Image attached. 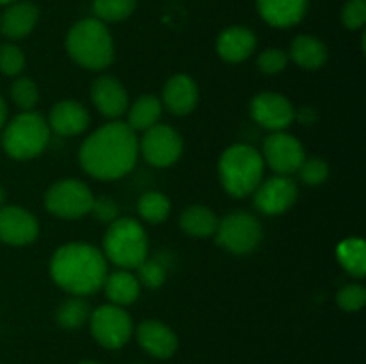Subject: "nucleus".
Here are the masks:
<instances>
[{"mask_svg": "<svg viewBox=\"0 0 366 364\" xmlns=\"http://www.w3.org/2000/svg\"><path fill=\"white\" fill-rule=\"evenodd\" d=\"M139 346L157 359H168L179 348V339L168 325L157 320H145L136 330Z\"/></svg>", "mask_w": 366, "mask_h": 364, "instance_id": "nucleus-16", "label": "nucleus"}, {"mask_svg": "<svg viewBox=\"0 0 366 364\" xmlns=\"http://www.w3.org/2000/svg\"><path fill=\"white\" fill-rule=\"evenodd\" d=\"M263 161L277 175H292L299 171L300 164L306 159L304 146L295 136L285 131L272 132L263 143Z\"/></svg>", "mask_w": 366, "mask_h": 364, "instance_id": "nucleus-11", "label": "nucleus"}, {"mask_svg": "<svg viewBox=\"0 0 366 364\" xmlns=\"http://www.w3.org/2000/svg\"><path fill=\"white\" fill-rule=\"evenodd\" d=\"M218 216L206 206H189L182 211L179 225L182 231L193 238H209L218 228Z\"/></svg>", "mask_w": 366, "mask_h": 364, "instance_id": "nucleus-24", "label": "nucleus"}, {"mask_svg": "<svg viewBox=\"0 0 366 364\" xmlns=\"http://www.w3.org/2000/svg\"><path fill=\"white\" fill-rule=\"evenodd\" d=\"M139 150L149 164L156 168H167L177 163L181 157L182 138L170 125L156 123L145 131Z\"/></svg>", "mask_w": 366, "mask_h": 364, "instance_id": "nucleus-10", "label": "nucleus"}, {"mask_svg": "<svg viewBox=\"0 0 366 364\" xmlns=\"http://www.w3.org/2000/svg\"><path fill=\"white\" fill-rule=\"evenodd\" d=\"M214 238L218 245L227 252L245 256L259 245L263 238V228H261L259 220L250 213H232L218 221Z\"/></svg>", "mask_w": 366, "mask_h": 364, "instance_id": "nucleus-8", "label": "nucleus"}, {"mask_svg": "<svg viewBox=\"0 0 366 364\" xmlns=\"http://www.w3.org/2000/svg\"><path fill=\"white\" fill-rule=\"evenodd\" d=\"M92 189L77 178H61L45 193V207L50 214L64 220H77L89 214L93 206Z\"/></svg>", "mask_w": 366, "mask_h": 364, "instance_id": "nucleus-7", "label": "nucleus"}, {"mask_svg": "<svg viewBox=\"0 0 366 364\" xmlns=\"http://www.w3.org/2000/svg\"><path fill=\"white\" fill-rule=\"evenodd\" d=\"M46 123L59 136H77L88 128L89 113L75 100H61L50 109Z\"/></svg>", "mask_w": 366, "mask_h": 364, "instance_id": "nucleus-18", "label": "nucleus"}, {"mask_svg": "<svg viewBox=\"0 0 366 364\" xmlns=\"http://www.w3.org/2000/svg\"><path fill=\"white\" fill-rule=\"evenodd\" d=\"M89 310L88 302L82 296H74V298L64 300L57 309V323L63 328L74 330V328L82 327L86 321H89Z\"/></svg>", "mask_w": 366, "mask_h": 364, "instance_id": "nucleus-28", "label": "nucleus"}, {"mask_svg": "<svg viewBox=\"0 0 366 364\" xmlns=\"http://www.w3.org/2000/svg\"><path fill=\"white\" fill-rule=\"evenodd\" d=\"M89 213L102 223H113L118 218V206L114 200L107 198V196H100V198L93 200V206Z\"/></svg>", "mask_w": 366, "mask_h": 364, "instance_id": "nucleus-37", "label": "nucleus"}, {"mask_svg": "<svg viewBox=\"0 0 366 364\" xmlns=\"http://www.w3.org/2000/svg\"><path fill=\"white\" fill-rule=\"evenodd\" d=\"M336 257L347 273L363 278L366 273V248L361 238H347L336 248Z\"/></svg>", "mask_w": 366, "mask_h": 364, "instance_id": "nucleus-26", "label": "nucleus"}, {"mask_svg": "<svg viewBox=\"0 0 366 364\" xmlns=\"http://www.w3.org/2000/svg\"><path fill=\"white\" fill-rule=\"evenodd\" d=\"M104 256L122 270H134L149 253V238L134 218H117L104 234Z\"/></svg>", "mask_w": 366, "mask_h": 364, "instance_id": "nucleus-5", "label": "nucleus"}, {"mask_svg": "<svg viewBox=\"0 0 366 364\" xmlns=\"http://www.w3.org/2000/svg\"><path fill=\"white\" fill-rule=\"evenodd\" d=\"M263 156L250 145H232L218 161V175L222 188L234 198H245L263 181Z\"/></svg>", "mask_w": 366, "mask_h": 364, "instance_id": "nucleus-4", "label": "nucleus"}, {"mask_svg": "<svg viewBox=\"0 0 366 364\" xmlns=\"http://www.w3.org/2000/svg\"><path fill=\"white\" fill-rule=\"evenodd\" d=\"M300 178L307 186L324 184L329 177V164L320 157H310L304 159V163L299 168Z\"/></svg>", "mask_w": 366, "mask_h": 364, "instance_id": "nucleus-34", "label": "nucleus"}, {"mask_svg": "<svg viewBox=\"0 0 366 364\" xmlns=\"http://www.w3.org/2000/svg\"><path fill=\"white\" fill-rule=\"evenodd\" d=\"M50 277L70 295H92L104 285L107 259L99 248L88 243H66L50 259Z\"/></svg>", "mask_w": 366, "mask_h": 364, "instance_id": "nucleus-2", "label": "nucleus"}, {"mask_svg": "<svg viewBox=\"0 0 366 364\" xmlns=\"http://www.w3.org/2000/svg\"><path fill=\"white\" fill-rule=\"evenodd\" d=\"M317 118V111L313 107H302V109L295 111V120H299L302 125H313Z\"/></svg>", "mask_w": 366, "mask_h": 364, "instance_id": "nucleus-38", "label": "nucleus"}, {"mask_svg": "<svg viewBox=\"0 0 366 364\" xmlns=\"http://www.w3.org/2000/svg\"><path fill=\"white\" fill-rule=\"evenodd\" d=\"M161 103L175 116H186V114L193 113L199 103V86L189 75H174L164 84Z\"/></svg>", "mask_w": 366, "mask_h": 364, "instance_id": "nucleus-17", "label": "nucleus"}, {"mask_svg": "<svg viewBox=\"0 0 366 364\" xmlns=\"http://www.w3.org/2000/svg\"><path fill=\"white\" fill-rule=\"evenodd\" d=\"M6 120H7V106H6V100L0 96V131H2L4 125H6Z\"/></svg>", "mask_w": 366, "mask_h": 364, "instance_id": "nucleus-39", "label": "nucleus"}, {"mask_svg": "<svg viewBox=\"0 0 366 364\" xmlns=\"http://www.w3.org/2000/svg\"><path fill=\"white\" fill-rule=\"evenodd\" d=\"M366 302V289L361 284H347L336 295V303L345 313H357Z\"/></svg>", "mask_w": 366, "mask_h": 364, "instance_id": "nucleus-33", "label": "nucleus"}, {"mask_svg": "<svg viewBox=\"0 0 366 364\" xmlns=\"http://www.w3.org/2000/svg\"><path fill=\"white\" fill-rule=\"evenodd\" d=\"M257 39L250 29L247 27H229L218 36L217 50L218 56L227 63H242L249 59L256 50Z\"/></svg>", "mask_w": 366, "mask_h": 364, "instance_id": "nucleus-19", "label": "nucleus"}, {"mask_svg": "<svg viewBox=\"0 0 366 364\" xmlns=\"http://www.w3.org/2000/svg\"><path fill=\"white\" fill-rule=\"evenodd\" d=\"M39 234V223L34 214L18 206L0 207V241L11 246L34 243Z\"/></svg>", "mask_w": 366, "mask_h": 364, "instance_id": "nucleus-14", "label": "nucleus"}, {"mask_svg": "<svg viewBox=\"0 0 366 364\" xmlns=\"http://www.w3.org/2000/svg\"><path fill=\"white\" fill-rule=\"evenodd\" d=\"M66 50L71 59L86 70L100 71L114 61L113 38L104 21L97 18H86L70 29Z\"/></svg>", "mask_w": 366, "mask_h": 364, "instance_id": "nucleus-3", "label": "nucleus"}, {"mask_svg": "<svg viewBox=\"0 0 366 364\" xmlns=\"http://www.w3.org/2000/svg\"><path fill=\"white\" fill-rule=\"evenodd\" d=\"M299 188L288 175H275V177L261 181L254 189V206L257 211L268 216L282 214L297 202Z\"/></svg>", "mask_w": 366, "mask_h": 364, "instance_id": "nucleus-12", "label": "nucleus"}, {"mask_svg": "<svg viewBox=\"0 0 366 364\" xmlns=\"http://www.w3.org/2000/svg\"><path fill=\"white\" fill-rule=\"evenodd\" d=\"M79 364H100V363H95V360H84V363H79Z\"/></svg>", "mask_w": 366, "mask_h": 364, "instance_id": "nucleus-41", "label": "nucleus"}, {"mask_svg": "<svg viewBox=\"0 0 366 364\" xmlns=\"http://www.w3.org/2000/svg\"><path fill=\"white\" fill-rule=\"evenodd\" d=\"M136 270H138L139 285L149 289L161 288L167 278V266L157 259H145Z\"/></svg>", "mask_w": 366, "mask_h": 364, "instance_id": "nucleus-31", "label": "nucleus"}, {"mask_svg": "<svg viewBox=\"0 0 366 364\" xmlns=\"http://www.w3.org/2000/svg\"><path fill=\"white\" fill-rule=\"evenodd\" d=\"M257 9L272 27L288 29L302 20L307 0H257Z\"/></svg>", "mask_w": 366, "mask_h": 364, "instance_id": "nucleus-20", "label": "nucleus"}, {"mask_svg": "<svg viewBox=\"0 0 366 364\" xmlns=\"http://www.w3.org/2000/svg\"><path fill=\"white\" fill-rule=\"evenodd\" d=\"M11 98L21 111H31L38 103L39 91L32 79L20 77L11 84Z\"/></svg>", "mask_w": 366, "mask_h": 364, "instance_id": "nucleus-30", "label": "nucleus"}, {"mask_svg": "<svg viewBox=\"0 0 366 364\" xmlns=\"http://www.w3.org/2000/svg\"><path fill=\"white\" fill-rule=\"evenodd\" d=\"M170 200L161 191H147L138 200V213L149 223H161L170 214Z\"/></svg>", "mask_w": 366, "mask_h": 364, "instance_id": "nucleus-27", "label": "nucleus"}, {"mask_svg": "<svg viewBox=\"0 0 366 364\" xmlns=\"http://www.w3.org/2000/svg\"><path fill=\"white\" fill-rule=\"evenodd\" d=\"M50 141V127L41 114L21 111L4 125V152L16 161H29L43 153Z\"/></svg>", "mask_w": 366, "mask_h": 364, "instance_id": "nucleus-6", "label": "nucleus"}, {"mask_svg": "<svg viewBox=\"0 0 366 364\" xmlns=\"http://www.w3.org/2000/svg\"><path fill=\"white\" fill-rule=\"evenodd\" d=\"M102 288L106 289V296L109 298V302L120 307L134 303L142 291L138 277L127 270H118L107 275Z\"/></svg>", "mask_w": 366, "mask_h": 364, "instance_id": "nucleus-23", "label": "nucleus"}, {"mask_svg": "<svg viewBox=\"0 0 366 364\" xmlns=\"http://www.w3.org/2000/svg\"><path fill=\"white\" fill-rule=\"evenodd\" d=\"M92 100L106 118H120L129 109V95L117 77L102 75L92 84Z\"/></svg>", "mask_w": 366, "mask_h": 364, "instance_id": "nucleus-15", "label": "nucleus"}, {"mask_svg": "<svg viewBox=\"0 0 366 364\" xmlns=\"http://www.w3.org/2000/svg\"><path fill=\"white\" fill-rule=\"evenodd\" d=\"M327 46L315 36L300 34L290 46V57L304 70H318L327 61Z\"/></svg>", "mask_w": 366, "mask_h": 364, "instance_id": "nucleus-22", "label": "nucleus"}, {"mask_svg": "<svg viewBox=\"0 0 366 364\" xmlns=\"http://www.w3.org/2000/svg\"><path fill=\"white\" fill-rule=\"evenodd\" d=\"M38 9L31 2L13 4L0 18V32L9 39H21L32 32L38 24Z\"/></svg>", "mask_w": 366, "mask_h": 364, "instance_id": "nucleus-21", "label": "nucleus"}, {"mask_svg": "<svg viewBox=\"0 0 366 364\" xmlns=\"http://www.w3.org/2000/svg\"><path fill=\"white\" fill-rule=\"evenodd\" d=\"M4 202H6V191H4V188L0 186V207H4Z\"/></svg>", "mask_w": 366, "mask_h": 364, "instance_id": "nucleus-40", "label": "nucleus"}, {"mask_svg": "<svg viewBox=\"0 0 366 364\" xmlns=\"http://www.w3.org/2000/svg\"><path fill=\"white\" fill-rule=\"evenodd\" d=\"M11 2H14V0H0V4H11Z\"/></svg>", "mask_w": 366, "mask_h": 364, "instance_id": "nucleus-42", "label": "nucleus"}, {"mask_svg": "<svg viewBox=\"0 0 366 364\" xmlns=\"http://www.w3.org/2000/svg\"><path fill=\"white\" fill-rule=\"evenodd\" d=\"M342 21L350 31H357L366 21V0H349L342 9Z\"/></svg>", "mask_w": 366, "mask_h": 364, "instance_id": "nucleus-36", "label": "nucleus"}, {"mask_svg": "<svg viewBox=\"0 0 366 364\" xmlns=\"http://www.w3.org/2000/svg\"><path fill=\"white\" fill-rule=\"evenodd\" d=\"M163 103L154 95H142L127 109V125L134 132H145L161 118Z\"/></svg>", "mask_w": 366, "mask_h": 364, "instance_id": "nucleus-25", "label": "nucleus"}, {"mask_svg": "<svg viewBox=\"0 0 366 364\" xmlns=\"http://www.w3.org/2000/svg\"><path fill=\"white\" fill-rule=\"evenodd\" d=\"M89 328L95 341L107 350H118L127 345L134 330L127 310L114 303L97 307L89 314Z\"/></svg>", "mask_w": 366, "mask_h": 364, "instance_id": "nucleus-9", "label": "nucleus"}, {"mask_svg": "<svg viewBox=\"0 0 366 364\" xmlns=\"http://www.w3.org/2000/svg\"><path fill=\"white\" fill-rule=\"evenodd\" d=\"M138 159L136 132L122 121L97 128L82 143L79 161L88 175L100 181H114L127 175Z\"/></svg>", "mask_w": 366, "mask_h": 364, "instance_id": "nucleus-1", "label": "nucleus"}, {"mask_svg": "<svg viewBox=\"0 0 366 364\" xmlns=\"http://www.w3.org/2000/svg\"><path fill=\"white\" fill-rule=\"evenodd\" d=\"M288 54L282 52L281 49H267L257 57V68L267 75L281 74L288 66Z\"/></svg>", "mask_w": 366, "mask_h": 364, "instance_id": "nucleus-35", "label": "nucleus"}, {"mask_svg": "<svg viewBox=\"0 0 366 364\" xmlns=\"http://www.w3.org/2000/svg\"><path fill=\"white\" fill-rule=\"evenodd\" d=\"M250 114L254 121L272 132L286 131L295 120V109L292 102L281 93L264 91L254 96L250 102Z\"/></svg>", "mask_w": 366, "mask_h": 364, "instance_id": "nucleus-13", "label": "nucleus"}, {"mask_svg": "<svg viewBox=\"0 0 366 364\" xmlns=\"http://www.w3.org/2000/svg\"><path fill=\"white\" fill-rule=\"evenodd\" d=\"M25 68V56L21 49H18L13 43H4L0 45V71L7 77L21 74Z\"/></svg>", "mask_w": 366, "mask_h": 364, "instance_id": "nucleus-32", "label": "nucleus"}, {"mask_svg": "<svg viewBox=\"0 0 366 364\" xmlns=\"http://www.w3.org/2000/svg\"><path fill=\"white\" fill-rule=\"evenodd\" d=\"M138 0H93V11L100 21H122L132 14Z\"/></svg>", "mask_w": 366, "mask_h": 364, "instance_id": "nucleus-29", "label": "nucleus"}]
</instances>
